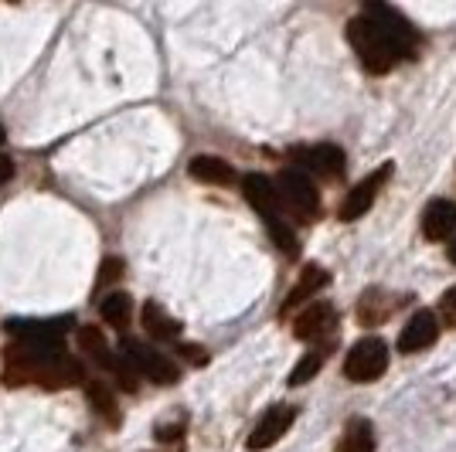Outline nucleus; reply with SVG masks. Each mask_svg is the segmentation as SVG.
<instances>
[{"label":"nucleus","instance_id":"f257e3e1","mask_svg":"<svg viewBox=\"0 0 456 452\" xmlns=\"http://www.w3.org/2000/svg\"><path fill=\"white\" fill-rule=\"evenodd\" d=\"M347 41L364 65V72L371 76L392 72L399 61L419 52V35L412 31V24L399 11H392L385 0H368L362 14L351 18Z\"/></svg>","mask_w":456,"mask_h":452},{"label":"nucleus","instance_id":"f03ea898","mask_svg":"<svg viewBox=\"0 0 456 452\" xmlns=\"http://www.w3.org/2000/svg\"><path fill=\"white\" fill-rule=\"evenodd\" d=\"M4 381L11 388L18 384H38L45 391H65L86 381V364L65 354V347H31V343H11L4 351Z\"/></svg>","mask_w":456,"mask_h":452},{"label":"nucleus","instance_id":"7ed1b4c3","mask_svg":"<svg viewBox=\"0 0 456 452\" xmlns=\"http://www.w3.org/2000/svg\"><path fill=\"white\" fill-rule=\"evenodd\" d=\"M242 194H246L248 205L263 214L269 235H273V242H276V246L283 248V255L297 259V255H300V242H297L293 228L286 225L283 207H280V198H276L273 181H269V177H263V174H246V177H242Z\"/></svg>","mask_w":456,"mask_h":452},{"label":"nucleus","instance_id":"20e7f679","mask_svg":"<svg viewBox=\"0 0 456 452\" xmlns=\"http://www.w3.org/2000/svg\"><path fill=\"white\" fill-rule=\"evenodd\" d=\"M273 188H276L280 207L289 218H297V222H317L321 218V190L310 181V174H304V170H283L273 181Z\"/></svg>","mask_w":456,"mask_h":452},{"label":"nucleus","instance_id":"39448f33","mask_svg":"<svg viewBox=\"0 0 456 452\" xmlns=\"http://www.w3.org/2000/svg\"><path fill=\"white\" fill-rule=\"evenodd\" d=\"M78 347H82V354L93 360L99 371H106V375L113 377L116 384H119V391H130L134 395L136 388H140V375L134 371V364L123 358V354H113L106 337L95 327H82L78 330Z\"/></svg>","mask_w":456,"mask_h":452},{"label":"nucleus","instance_id":"423d86ee","mask_svg":"<svg viewBox=\"0 0 456 452\" xmlns=\"http://www.w3.org/2000/svg\"><path fill=\"white\" fill-rule=\"evenodd\" d=\"M388 367V343L379 337H364L351 347V354L344 358V375L358 384H368V381H379Z\"/></svg>","mask_w":456,"mask_h":452},{"label":"nucleus","instance_id":"0eeeda50","mask_svg":"<svg viewBox=\"0 0 456 452\" xmlns=\"http://www.w3.org/2000/svg\"><path fill=\"white\" fill-rule=\"evenodd\" d=\"M123 358L134 364L136 375L153 381V384H177V377H181L177 364L164 358L160 351H153L151 343H143V340H134V337L123 340Z\"/></svg>","mask_w":456,"mask_h":452},{"label":"nucleus","instance_id":"6e6552de","mask_svg":"<svg viewBox=\"0 0 456 452\" xmlns=\"http://www.w3.org/2000/svg\"><path fill=\"white\" fill-rule=\"evenodd\" d=\"M72 327L69 317L58 320H7L4 330L18 343H31V347H65V330Z\"/></svg>","mask_w":456,"mask_h":452},{"label":"nucleus","instance_id":"1a4fd4ad","mask_svg":"<svg viewBox=\"0 0 456 452\" xmlns=\"http://www.w3.org/2000/svg\"><path fill=\"white\" fill-rule=\"evenodd\" d=\"M392 177V164H381L375 174H368L362 184H354V188L347 190V198L341 201L338 207V218L341 222H358L368 207L375 205V198H379V190L385 188V181Z\"/></svg>","mask_w":456,"mask_h":452},{"label":"nucleus","instance_id":"9d476101","mask_svg":"<svg viewBox=\"0 0 456 452\" xmlns=\"http://www.w3.org/2000/svg\"><path fill=\"white\" fill-rule=\"evenodd\" d=\"M297 170L314 174V177H338L344 170V150L334 143H317V147H297L289 153Z\"/></svg>","mask_w":456,"mask_h":452},{"label":"nucleus","instance_id":"9b49d317","mask_svg":"<svg viewBox=\"0 0 456 452\" xmlns=\"http://www.w3.org/2000/svg\"><path fill=\"white\" fill-rule=\"evenodd\" d=\"M293 418H297V408H289V405H273V408L256 422V429L248 432V439H246L248 452H263V449H269V446H276L286 435V429L293 425Z\"/></svg>","mask_w":456,"mask_h":452},{"label":"nucleus","instance_id":"f8f14e48","mask_svg":"<svg viewBox=\"0 0 456 452\" xmlns=\"http://www.w3.org/2000/svg\"><path fill=\"white\" fill-rule=\"evenodd\" d=\"M338 327V310L334 303H304L297 320H293V334L300 340H321Z\"/></svg>","mask_w":456,"mask_h":452},{"label":"nucleus","instance_id":"ddd939ff","mask_svg":"<svg viewBox=\"0 0 456 452\" xmlns=\"http://www.w3.org/2000/svg\"><path fill=\"white\" fill-rule=\"evenodd\" d=\"M436 337H439V317L433 310H419V313H412V320L405 323V330L399 334V351L402 354H416V351L433 347Z\"/></svg>","mask_w":456,"mask_h":452},{"label":"nucleus","instance_id":"4468645a","mask_svg":"<svg viewBox=\"0 0 456 452\" xmlns=\"http://www.w3.org/2000/svg\"><path fill=\"white\" fill-rule=\"evenodd\" d=\"M327 286H330V272L321 269V265H306L304 272H300V279L293 283V289L286 293L283 306H280V317H283V313H293V310L304 306V303H310V296L327 289Z\"/></svg>","mask_w":456,"mask_h":452},{"label":"nucleus","instance_id":"2eb2a0df","mask_svg":"<svg viewBox=\"0 0 456 452\" xmlns=\"http://www.w3.org/2000/svg\"><path fill=\"white\" fill-rule=\"evenodd\" d=\"M453 231H456V205L453 201H446V198L429 201L426 214H422V235H426L429 242H446Z\"/></svg>","mask_w":456,"mask_h":452},{"label":"nucleus","instance_id":"dca6fc26","mask_svg":"<svg viewBox=\"0 0 456 452\" xmlns=\"http://www.w3.org/2000/svg\"><path fill=\"white\" fill-rule=\"evenodd\" d=\"M188 174L198 181V184H211V188H228L232 181H235V170H232V164H225V160H218V157H194L188 164Z\"/></svg>","mask_w":456,"mask_h":452},{"label":"nucleus","instance_id":"f3484780","mask_svg":"<svg viewBox=\"0 0 456 452\" xmlns=\"http://www.w3.org/2000/svg\"><path fill=\"white\" fill-rule=\"evenodd\" d=\"M140 323H143V330H147L153 340H164V343H167V340L181 337V320H174L160 303H143V317H140Z\"/></svg>","mask_w":456,"mask_h":452},{"label":"nucleus","instance_id":"a211bd4d","mask_svg":"<svg viewBox=\"0 0 456 452\" xmlns=\"http://www.w3.org/2000/svg\"><path fill=\"white\" fill-rule=\"evenodd\" d=\"M99 313H102V320L116 327V330H126L130 320H134V300H130V293H123V289H113L106 300L99 303Z\"/></svg>","mask_w":456,"mask_h":452},{"label":"nucleus","instance_id":"6ab92c4d","mask_svg":"<svg viewBox=\"0 0 456 452\" xmlns=\"http://www.w3.org/2000/svg\"><path fill=\"white\" fill-rule=\"evenodd\" d=\"M334 452H375V432H371V422H364V418H351Z\"/></svg>","mask_w":456,"mask_h":452},{"label":"nucleus","instance_id":"aec40b11","mask_svg":"<svg viewBox=\"0 0 456 452\" xmlns=\"http://www.w3.org/2000/svg\"><path fill=\"white\" fill-rule=\"evenodd\" d=\"M388 313H392V303L385 300V293H381V289H371V293H364L362 303H358V320L368 323V327H375V323L388 320Z\"/></svg>","mask_w":456,"mask_h":452},{"label":"nucleus","instance_id":"412c9836","mask_svg":"<svg viewBox=\"0 0 456 452\" xmlns=\"http://www.w3.org/2000/svg\"><path fill=\"white\" fill-rule=\"evenodd\" d=\"M89 401H93V408L102 418H110V422H119V408H116V398H113V391H110V384H102V381H89Z\"/></svg>","mask_w":456,"mask_h":452},{"label":"nucleus","instance_id":"4be33fe9","mask_svg":"<svg viewBox=\"0 0 456 452\" xmlns=\"http://www.w3.org/2000/svg\"><path fill=\"white\" fill-rule=\"evenodd\" d=\"M321 360H323L321 351H310L306 358H300V364H297V367H293V375H289V384H293V388H300V384H306L310 377H317Z\"/></svg>","mask_w":456,"mask_h":452},{"label":"nucleus","instance_id":"5701e85b","mask_svg":"<svg viewBox=\"0 0 456 452\" xmlns=\"http://www.w3.org/2000/svg\"><path fill=\"white\" fill-rule=\"evenodd\" d=\"M119 276H123V259H102V269H99L95 289H106V286H113Z\"/></svg>","mask_w":456,"mask_h":452},{"label":"nucleus","instance_id":"b1692460","mask_svg":"<svg viewBox=\"0 0 456 452\" xmlns=\"http://www.w3.org/2000/svg\"><path fill=\"white\" fill-rule=\"evenodd\" d=\"M439 317L450 323V327H456V286L446 289V296L439 300Z\"/></svg>","mask_w":456,"mask_h":452},{"label":"nucleus","instance_id":"393cba45","mask_svg":"<svg viewBox=\"0 0 456 452\" xmlns=\"http://www.w3.org/2000/svg\"><path fill=\"white\" fill-rule=\"evenodd\" d=\"M177 351H181L191 364H205V360H208V354H205L201 347H194V343H177Z\"/></svg>","mask_w":456,"mask_h":452},{"label":"nucleus","instance_id":"a878e982","mask_svg":"<svg viewBox=\"0 0 456 452\" xmlns=\"http://www.w3.org/2000/svg\"><path fill=\"white\" fill-rule=\"evenodd\" d=\"M11 181H14V160L7 153H0V188L11 184Z\"/></svg>","mask_w":456,"mask_h":452},{"label":"nucleus","instance_id":"bb28decb","mask_svg":"<svg viewBox=\"0 0 456 452\" xmlns=\"http://www.w3.org/2000/svg\"><path fill=\"white\" fill-rule=\"evenodd\" d=\"M184 435V425H157V439L160 442H171V439H181Z\"/></svg>","mask_w":456,"mask_h":452},{"label":"nucleus","instance_id":"cd10ccee","mask_svg":"<svg viewBox=\"0 0 456 452\" xmlns=\"http://www.w3.org/2000/svg\"><path fill=\"white\" fill-rule=\"evenodd\" d=\"M446 255H450V262H456V235L450 238V246H446Z\"/></svg>","mask_w":456,"mask_h":452},{"label":"nucleus","instance_id":"c85d7f7f","mask_svg":"<svg viewBox=\"0 0 456 452\" xmlns=\"http://www.w3.org/2000/svg\"><path fill=\"white\" fill-rule=\"evenodd\" d=\"M4 140H7V133H4V126H0V143H4Z\"/></svg>","mask_w":456,"mask_h":452}]
</instances>
